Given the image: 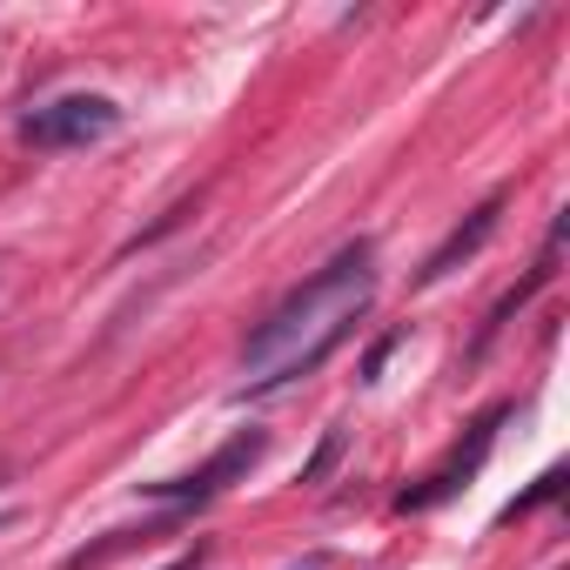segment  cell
Instances as JSON below:
<instances>
[{"instance_id":"1","label":"cell","mask_w":570,"mask_h":570,"mask_svg":"<svg viewBox=\"0 0 570 570\" xmlns=\"http://www.w3.org/2000/svg\"><path fill=\"white\" fill-rule=\"evenodd\" d=\"M376 303V268H370V242H350L336 262H323L303 289H289L268 323L242 343V390L235 396H268L289 390L303 376H316L370 316Z\"/></svg>"},{"instance_id":"2","label":"cell","mask_w":570,"mask_h":570,"mask_svg":"<svg viewBox=\"0 0 570 570\" xmlns=\"http://www.w3.org/2000/svg\"><path fill=\"white\" fill-rule=\"evenodd\" d=\"M115 128H121V108H115L108 95H61V101L35 108V115L21 121V135H28L35 148H88V141H101V135H115Z\"/></svg>"},{"instance_id":"3","label":"cell","mask_w":570,"mask_h":570,"mask_svg":"<svg viewBox=\"0 0 570 570\" xmlns=\"http://www.w3.org/2000/svg\"><path fill=\"white\" fill-rule=\"evenodd\" d=\"M503 416H510V410H483V416L470 423V436H463V443H456L430 476H423V483H410V490L396 497V510H436V503H450V497L483 470V456H490V443H497V423H503Z\"/></svg>"},{"instance_id":"4","label":"cell","mask_w":570,"mask_h":570,"mask_svg":"<svg viewBox=\"0 0 570 570\" xmlns=\"http://www.w3.org/2000/svg\"><path fill=\"white\" fill-rule=\"evenodd\" d=\"M262 450H268V436L262 430H242V436H228L195 476H168V483H141V497H168V503H202V497H222L228 483H242L255 463H262Z\"/></svg>"},{"instance_id":"5","label":"cell","mask_w":570,"mask_h":570,"mask_svg":"<svg viewBox=\"0 0 570 570\" xmlns=\"http://www.w3.org/2000/svg\"><path fill=\"white\" fill-rule=\"evenodd\" d=\"M497 215H503V195H490L483 208H470V222H456V228H450V235H443V242L423 255V268H416V282H423V289H430V282H443L456 262H470V255H476V248L497 235Z\"/></svg>"},{"instance_id":"6","label":"cell","mask_w":570,"mask_h":570,"mask_svg":"<svg viewBox=\"0 0 570 570\" xmlns=\"http://www.w3.org/2000/svg\"><path fill=\"white\" fill-rule=\"evenodd\" d=\"M557 490H563V470H543V476H537V483H530L517 503H503V510H497V523H517V517H530V510H537V503H550Z\"/></svg>"},{"instance_id":"7","label":"cell","mask_w":570,"mask_h":570,"mask_svg":"<svg viewBox=\"0 0 570 570\" xmlns=\"http://www.w3.org/2000/svg\"><path fill=\"white\" fill-rule=\"evenodd\" d=\"M336 456H343V430H323V450H316V456H309V463H303V476H296V483H323V476H330V463H336Z\"/></svg>"},{"instance_id":"8","label":"cell","mask_w":570,"mask_h":570,"mask_svg":"<svg viewBox=\"0 0 570 570\" xmlns=\"http://www.w3.org/2000/svg\"><path fill=\"white\" fill-rule=\"evenodd\" d=\"M396 350H403V330H390V336H383V343H376V350H370V356H363V376H370V383H376V376H383V363H390V356H396Z\"/></svg>"},{"instance_id":"9","label":"cell","mask_w":570,"mask_h":570,"mask_svg":"<svg viewBox=\"0 0 570 570\" xmlns=\"http://www.w3.org/2000/svg\"><path fill=\"white\" fill-rule=\"evenodd\" d=\"M195 563H202V550H188V557H175L168 570H195Z\"/></svg>"},{"instance_id":"10","label":"cell","mask_w":570,"mask_h":570,"mask_svg":"<svg viewBox=\"0 0 570 570\" xmlns=\"http://www.w3.org/2000/svg\"><path fill=\"white\" fill-rule=\"evenodd\" d=\"M289 570H323V557H303V563H289Z\"/></svg>"}]
</instances>
